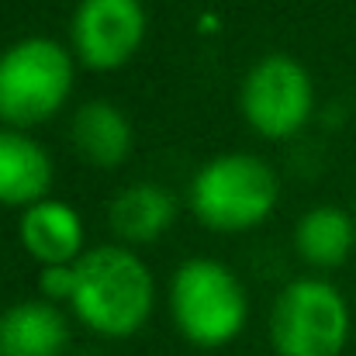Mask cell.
Wrapping results in <instances>:
<instances>
[{"mask_svg": "<svg viewBox=\"0 0 356 356\" xmlns=\"http://www.w3.org/2000/svg\"><path fill=\"white\" fill-rule=\"evenodd\" d=\"M166 305L177 332L197 350L236 343L249 322V294L238 273L211 256H191L173 270Z\"/></svg>", "mask_w": 356, "mask_h": 356, "instance_id": "obj_4", "label": "cell"}, {"mask_svg": "<svg viewBox=\"0 0 356 356\" xmlns=\"http://www.w3.org/2000/svg\"><path fill=\"white\" fill-rule=\"evenodd\" d=\"M238 111L249 131L266 142H287L315 118V80L291 52L259 56L238 87Z\"/></svg>", "mask_w": 356, "mask_h": 356, "instance_id": "obj_6", "label": "cell"}, {"mask_svg": "<svg viewBox=\"0 0 356 356\" xmlns=\"http://www.w3.org/2000/svg\"><path fill=\"white\" fill-rule=\"evenodd\" d=\"M73 152L97 170H118L135 149V128L115 101H83L70 118Z\"/></svg>", "mask_w": 356, "mask_h": 356, "instance_id": "obj_11", "label": "cell"}, {"mask_svg": "<svg viewBox=\"0 0 356 356\" xmlns=\"http://www.w3.org/2000/svg\"><path fill=\"white\" fill-rule=\"evenodd\" d=\"M70 318L45 298H24L0 312V356H63Z\"/></svg>", "mask_w": 356, "mask_h": 356, "instance_id": "obj_12", "label": "cell"}, {"mask_svg": "<svg viewBox=\"0 0 356 356\" xmlns=\"http://www.w3.org/2000/svg\"><path fill=\"white\" fill-rule=\"evenodd\" d=\"M76 291V263L66 266H42L38 270V298L52 301V305H70Z\"/></svg>", "mask_w": 356, "mask_h": 356, "instance_id": "obj_14", "label": "cell"}, {"mask_svg": "<svg viewBox=\"0 0 356 356\" xmlns=\"http://www.w3.org/2000/svg\"><path fill=\"white\" fill-rule=\"evenodd\" d=\"M156 308V277L149 263L121 242L94 245L76 263V291L70 312L101 339H131Z\"/></svg>", "mask_w": 356, "mask_h": 356, "instance_id": "obj_1", "label": "cell"}, {"mask_svg": "<svg viewBox=\"0 0 356 356\" xmlns=\"http://www.w3.org/2000/svg\"><path fill=\"white\" fill-rule=\"evenodd\" d=\"M21 249L38 266H66L80 263L87 252V225L80 211L63 197H42L21 211L17 222Z\"/></svg>", "mask_w": 356, "mask_h": 356, "instance_id": "obj_8", "label": "cell"}, {"mask_svg": "<svg viewBox=\"0 0 356 356\" xmlns=\"http://www.w3.org/2000/svg\"><path fill=\"white\" fill-rule=\"evenodd\" d=\"M52 180L56 163L49 149L31 131L0 124V208L24 211L52 194Z\"/></svg>", "mask_w": 356, "mask_h": 356, "instance_id": "obj_9", "label": "cell"}, {"mask_svg": "<svg viewBox=\"0 0 356 356\" xmlns=\"http://www.w3.org/2000/svg\"><path fill=\"white\" fill-rule=\"evenodd\" d=\"M177 222V197L156 180L124 184L108 204V229L121 245H149L163 238Z\"/></svg>", "mask_w": 356, "mask_h": 356, "instance_id": "obj_10", "label": "cell"}, {"mask_svg": "<svg viewBox=\"0 0 356 356\" xmlns=\"http://www.w3.org/2000/svg\"><path fill=\"white\" fill-rule=\"evenodd\" d=\"M353 336L346 294L325 277L287 280L270 308V346L277 356H343Z\"/></svg>", "mask_w": 356, "mask_h": 356, "instance_id": "obj_5", "label": "cell"}, {"mask_svg": "<svg viewBox=\"0 0 356 356\" xmlns=\"http://www.w3.org/2000/svg\"><path fill=\"white\" fill-rule=\"evenodd\" d=\"M76 56L49 35H24L0 49V124L31 131L49 124L73 97Z\"/></svg>", "mask_w": 356, "mask_h": 356, "instance_id": "obj_3", "label": "cell"}, {"mask_svg": "<svg viewBox=\"0 0 356 356\" xmlns=\"http://www.w3.org/2000/svg\"><path fill=\"white\" fill-rule=\"evenodd\" d=\"M149 10L142 0H80L70 17V52L90 73L124 70L145 45Z\"/></svg>", "mask_w": 356, "mask_h": 356, "instance_id": "obj_7", "label": "cell"}, {"mask_svg": "<svg viewBox=\"0 0 356 356\" xmlns=\"http://www.w3.org/2000/svg\"><path fill=\"white\" fill-rule=\"evenodd\" d=\"M194 218L218 236L259 229L280 204V177L256 152H222L197 166L187 187Z\"/></svg>", "mask_w": 356, "mask_h": 356, "instance_id": "obj_2", "label": "cell"}, {"mask_svg": "<svg viewBox=\"0 0 356 356\" xmlns=\"http://www.w3.org/2000/svg\"><path fill=\"white\" fill-rule=\"evenodd\" d=\"M356 249V215L339 204H315L294 225V252L312 270H339Z\"/></svg>", "mask_w": 356, "mask_h": 356, "instance_id": "obj_13", "label": "cell"}]
</instances>
